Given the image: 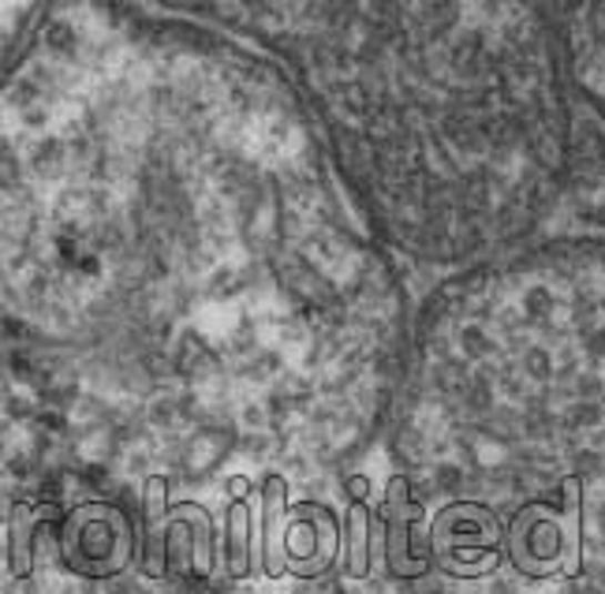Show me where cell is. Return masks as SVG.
Segmentation results:
<instances>
[{
  "mask_svg": "<svg viewBox=\"0 0 605 594\" xmlns=\"http://www.w3.org/2000/svg\"><path fill=\"white\" fill-rule=\"evenodd\" d=\"M262 516H265V531L259 535V561H265V572L270 576H281L284 572V479L270 475L265 479V505H262Z\"/></svg>",
  "mask_w": 605,
  "mask_h": 594,
  "instance_id": "6da1fadb",
  "label": "cell"
},
{
  "mask_svg": "<svg viewBox=\"0 0 605 594\" xmlns=\"http://www.w3.org/2000/svg\"><path fill=\"white\" fill-rule=\"evenodd\" d=\"M366 538H371V512L363 501L347 509V576H366Z\"/></svg>",
  "mask_w": 605,
  "mask_h": 594,
  "instance_id": "5b68a950",
  "label": "cell"
},
{
  "mask_svg": "<svg viewBox=\"0 0 605 594\" xmlns=\"http://www.w3.org/2000/svg\"><path fill=\"white\" fill-rule=\"evenodd\" d=\"M165 479L153 475L147 483V535H142V546H147V572L150 576H165V524H169V505H165Z\"/></svg>",
  "mask_w": 605,
  "mask_h": 594,
  "instance_id": "7a4b0ae2",
  "label": "cell"
},
{
  "mask_svg": "<svg viewBox=\"0 0 605 594\" xmlns=\"http://www.w3.org/2000/svg\"><path fill=\"white\" fill-rule=\"evenodd\" d=\"M251 512L248 501H232L229 509V572L232 576H248L251 572Z\"/></svg>",
  "mask_w": 605,
  "mask_h": 594,
  "instance_id": "277c9868",
  "label": "cell"
},
{
  "mask_svg": "<svg viewBox=\"0 0 605 594\" xmlns=\"http://www.w3.org/2000/svg\"><path fill=\"white\" fill-rule=\"evenodd\" d=\"M564 520H557L564 538V568L579 572L583 557V505H579V479H564Z\"/></svg>",
  "mask_w": 605,
  "mask_h": 594,
  "instance_id": "3957f363",
  "label": "cell"
}]
</instances>
